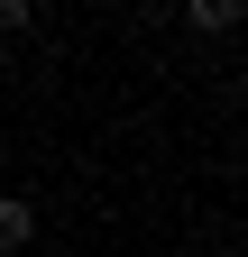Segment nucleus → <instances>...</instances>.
Wrapping results in <instances>:
<instances>
[{"instance_id":"nucleus-1","label":"nucleus","mask_w":248,"mask_h":257,"mask_svg":"<svg viewBox=\"0 0 248 257\" xmlns=\"http://www.w3.org/2000/svg\"><path fill=\"white\" fill-rule=\"evenodd\" d=\"M37 239V202H19V193H0V257H19Z\"/></svg>"},{"instance_id":"nucleus-2","label":"nucleus","mask_w":248,"mask_h":257,"mask_svg":"<svg viewBox=\"0 0 248 257\" xmlns=\"http://www.w3.org/2000/svg\"><path fill=\"white\" fill-rule=\"evenodd\" d=\"M184 28H202V37H230V28H239V0H193V10H184Z\"/></svg>"},{"instance_id":"nucleus-3","label":"nucleus","mask_w":248,"mask_h":257,"mask_svg":"<svg viewBox=\"0 0 248 257\" xmlns=\"http://www.w3.org/2000/svg\"><path fill=\"white\" fill-rule=\"evenodd\" d=\"M28 28V0H0V37H19Z\"/></svg>"}]
</instances>
